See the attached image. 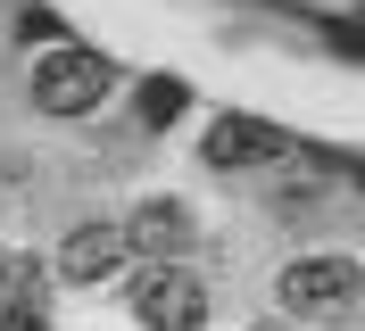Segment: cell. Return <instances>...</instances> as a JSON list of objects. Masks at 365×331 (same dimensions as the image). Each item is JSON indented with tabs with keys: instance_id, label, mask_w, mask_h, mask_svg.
Listing matches in <instances>:
<instances>
[{
	"instance_id": "3957f363",
	"label": "cell",
	"mask_w": 365,
	"mask_h": 331,
	"mask_svg": "<svg viewBox=\"0 0 365 331\" xmlns=\"http://www.w3.org/2000/svg\"><path fill=\"white\" fill-rule=\"evenodd\" d=\"M133 315H141V331H200L207 323V290H200V273H182L175 257H158L133 282Z\"/></svg>"
},
{
	"instance_id": "5b68a950",
	"label": "cell",
	"mask_w": 365,
	"mask_h": 331,
	"mask_svg": "<svg viewBox=\"0 0 365 331\" xmlns=\"http://www.w3.org/2000/svg\"><path fill=\"white\" fill-rule=\"evenodd\" d=\"M125 248H133L125 224H83V232L58 248V265H67V282H108L116 265H125Z\"/></svg>"
},
{
	"instance_id": "30bf717a",
	"label": "cell",
	"mask_w": 365,
	"mask_h": 331,
	"mask_svg": "<svg viewBox=\"0 0 365 331\" xmlns=\"http://www.w3.org/2000/svg\"><path fill=\"white\" fill-rule=\"evenodd\" d=\"M0 282H9V257H0Z\"/></svg>"
},
{
	"instance_id": "ba28073f",
	"label": "cell",
	"mask_w": 365,
	"mask_h": 331,
	"mask_svg": "<svg viewBox=\"0 0 365 331\" xmlns=\"http://www.w3.org/2000/svg\"><path fill=\"white\" fill-rule=\"evenodd\" d=\"M17 33H25V42H58V17H50V9H25Z\"/></svg>"
},
{
	"instance_id": "6da1fadb",
	"label": "cell",
	"mask_w": 365,
	"mask_h": 331,
	"mask_svg": "<svg viewBox=\"0 0 365 331\" xmlns=\"http://www.w3.org/2000/svg\"><path fill=\"white\" fill-rule=\"evenodd\" d=\"M108 83H116V66L100 58V50H75V42H50V58L34 66V100H42L50 116L100 108V100H108Z\"/></svg>"
},
{
	"instance_id": "8992f818",
	"label": "cell",
	"mask_w": 365,
	"mask_h": 331,
	"mask_svg": "<svg viewBox=\"0 0 365 331\" xmlns=\"http://www.w3.org/2000/svg\"><path fill=\"white\" fill-rule=\"evenodd\" d=\"M125 232H133L141 257H182V248H191V207H182V199H150Z\"/></svg>"
},
{
	"instance_id": "7a4b0ae2",
	"label": "cell",
	"mask_w": 365,
	"mask_h": 331,
	"mask_svg": "<svg viewBox=\"0 0 365 331\" xmlns=\"http://www.w3.org/2000/svg\"><path fill=\"white\" fill-rule=\"evenodd\" d=\"M357 298H365V273L349 257H299L291 273H282V307H291L299 323H341Z\"/></svg>"
},
{
	"instance_id": "9c48e42d",
	"label": "cell",
	"mask_w": 365,
	"mask_h": 331,
	"mask_svg": "<svg viewBox=\"0 0 365 331\" xmlns=\"http://www.w3.org/2000/svg\"><path fill=\"white\" fill-rule=\"evenodd\" d=\"M0 331H50V307H9V315H0Z\"/></svg>"
},
{
	"instance_id": "277c9868",
	"label": "cell",
	"mask_w": 365,
	"mask_h": 331,
	"mask_svg": "<svg viewBox=\"0 0 365 331\" xmlns=\"http://www.w3.org/2000/svg\"><path fill=\"white\" fill-rule=\"evenodd\" d=\"M282 157V132L257 125V116H216L207 125V166H266Z\"/></svg>"
},
{
	"instance_id": "52a82bcc",
	"label": "cell",
	"mask_w": 365,
	"mask_h": 331,
	"mask_svg": "<svg viewBox=\"0 0 365 331\" xmlns=\"http://www.w3.org/2000/svg\"><path fill=\"white\" fill-rule=\"evenodd\" d=\"M182 108H191V83L182 75H150L141 83V125H175Z\"/></svg>"
}]
</instances>
